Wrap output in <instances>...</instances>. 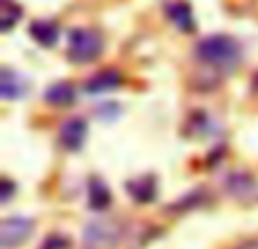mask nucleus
Here are the masks:
<instances>
[{"label":"nucleus","mask_w":258,"mask_h":249,"mask_svg":"<svg viewBox=\"0 0 258 249\" xmlns=\"http://www.w3.org/2000/svg\"><path fill=\"white\" fill-rule=\"evenodd\" d=\"M197 57L200 61H204L206 66L218 68V71H231L240 64L242 50L238 45L236 39L227 34H213L206 36L197 45Z\"/></svg>","instance_id":"obj_1"},{"label":"nucleus","mask_w":258,"mask_h":249,"mask_svg":"<svg viewBox=\"0 0 258 249\" xmlns=\"http://www.w3.org/2000/svg\"><path fill=\"white\" fill-rule=\"evenodd\" d=\"M102 52V36L93 30H75L71 34V45H68V54L73 61H93L98 54Z\"/></svg>","instance_id":"obj_2"},{"label":"nucleus","mask_w":258,"mask_h":249,"mask_svg":"<svg viewBox=\"0 0 258 249\" xmlns=\"http://www.w3.org/2000/svg\"><path fill=\"white\" fill-rule=\"evenodd\" d=\"M32 233V220L30 218H7L0 227V242L3 247H16L21 242H25Z\"/></svg>","instance_id":"obj_3"},{"label":"nucleus","mask_w":258,"mask_h":249,"mask_svg":"<svg viewBox=\"0 0 258 249\" xmlns=\"http://www.w3.org/2000/svg\"><path fill=\"white\" fill-rule=\"evenodd\" d=\"M86 138V122L82 118H71L59 129V141L66 150H80Z\"/></svg>","instance_id":"obj_4"},{"label":"nucleus","mask_w":258,"mask_h":249,"mask_svg":"<svg viewBox=\"0 0 258 249\" xmlns=\"http://www.w3.org/2000/svg\"><path fill=\"white\" fill-rule=\"evenodd\" d=\"M127 193L138 202V204H145V202H152L156 195V181L150 174H143V177H136L132 181H127Z\"/></svg>","instance_id":"obj_5"},{"label":"nucleus","mask_w":258,"mask_h":249,"mask_svg":"<svg viewBox=\"0 0 258 249\" xmlns=\"http://www.w3.org/2000/svg\"><path fill=\"white\" fill-rule=\"evenodd\" d=\"M0 93H3L5 100H16L25 93V80H23L18 73L9 71V68H3L0 73Z\"/></svg>","instance_id":"obj_6"},{"label":"nucleus","mask_w":258,"mask_h":249,"mask_svg":"<svg viewBox=\"0 0 258 249\" xmlns=\"http://www.w3.org/2000/svg\"><path fill=\"white\" fill-rule=\"evenodd\" d=\"M30 34L34 36L41 45L50 48V45H54L59 39V25L52 21H34L30 25Z\"/></svg>","instance_id":"obj_7"},{"label":"nucleus","mask_w":258,"mask_h":249,"mask_svg":"<svg viewBox=\"0 0 258 249\" xmlns=\"http://www.w3.org/2000/svg\"><path fill=\"white\" fill-rule=\"evenodd\" d=\"M120 84V73L116 71H102L98 75H93L89 82H86V91L89 93H107V91H113Z\"/></svg>","instance_id":"obj_8"},{"label":"nucleus","mask_w":258,"mask_h":249,"mask_svg":"<svg viewBox=\"0 0 258 249\" xmlns=\"http://www.w3.org/2000/svg\"><path fill=\"white\" fill-rule=\"evenodd\" d=\"M168 16L179 30L190 32L195 27V18H192V12L188 7V3H170L168 5Z\"/></svg>","instance_id":"obj_9"},{"label":"nucleus","mask_w":258,"mask_h":249,"mask_svg":"<svg viewBox=\"0 0 258 249\" xmlns=\"http://www.w3.org/2000/svg\"><path fill=\"white\" fill-rule=\"evenodd\" d=\"M45 100L50 104H54V107H66V104H71L75 100V89L68 82H57V84H52L45 91Z\"/></svg>","instance_id":"obj_10"},{"label":"nucleus","mask_w":258,"mask_h":249,"mask_svg":"<svg viewBox=\"0 0 258 249\" xmlns=\"http://www.w3.org/2000/svg\"><path fill=\"white\" fill-rule=\"evenodd\" d=\"M23 18V9L14 0H0V30L9 32Z\"/></svg>","instance_id":"obj_11"},{"label":"nucleus","mask_w":258,"mask_h":249,"mask_svg":"<svg viewBox=\"0 0 258 249\" xmlns=\"http://www.w3.org/2000/svg\"><path fill=\"white\" fill-rule=\"evenodd\" d=\"M109 202H111V193H109V188L104 186L100 179H93V181L89 183V204H91V209L102 211V209L109 206Z\"/></svg>","instance_id":"obj_12"},{"label":"nucleus","mask_w":258,"mask_h":249,"mask_svg":"<svg viewBox=\"0 0 258 249\" xmlns=\"http://www.w3.org/2000/svg\"><path fill=\"white\" fill-rule=\"evenodd\" d=\"M109 240H111V229H109L104 222H93L89 229H86V245H91V247H95V245L107 247Z\"/></svg>","instance_id":"obj_13"},{"label":"nucleus","mask_w":258,"mask_h":249,"mask_svg":"<svg viewBox=\"0 0 258 249\" xmlns=\"http://www.w3.org/2000/svg\"><path fill=\"white\" fill-rule=\"evenodd\" d=\"M12 193H14V183H12V179L5 177V179H3V195H0V200L7 202L9 197H12Z\"/></svg>","instance_id":"obj_14"},{"label":"nucleus","mask_w":258,"mask_h":249,"mask_svg":"<svg viewBox=\"0 0 258 249\" xmlns=\"http://www.w3.org/2000/svg\"><path fill=\"white\" fill-rule=\"evenodd\" d=\"M238 249H258V242H245V245H240Z\"/></svg>","instance_id":"obj_15"}]
</instances>
